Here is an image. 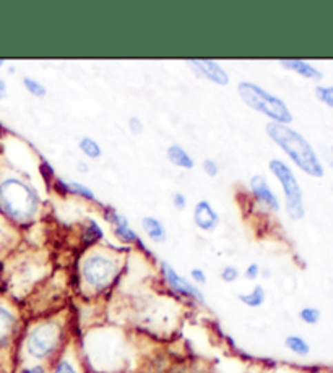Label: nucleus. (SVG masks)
Returning a JSON list of instances; mask_svg holds the SVG:
<instances>
[{
    "label": "nucleus",
    "instance_id": "1",
    "mask_svg": "<svg viewBox=\"0 0 333 373\" xmlns=\"http://www.w3.org/2000/svg\"><path fill=\"white\" fill-rule=\"evenodd\" d=\"M63 325L59 320H48L34 323L26 331L23 339V349L26 357L33 362L51 365L56 359L62 354L63 349Z\"/></svg>",
    "mask_w": 333,
    "mask_h": 373
},
{
    "label": "nucleus",
    "instance_id": "2",
    "mask_svg": "<svg viewBox=\"0 0 333 373\" xmlns=\"http://www.w3.org/2000/svg\"><path fill=\"white\" fill-rule=\"evenodd\" d=\"M267 134L305 174L312 177L323 175V167L319 161L316 151L303 135L290 129L288 125L275 124V122H268Z\"/></svg>",
    "mask_w": 333,
    "mask_h": 373
},
{
    "label": "nucleus",
    "instance_id": "3",
    "mask_svg": "<svg viewBox=\"0 0 333 373\" xmlns=\"http://www.w3.org/2000/svg\"><path fill=\"white\" fill-rule=\"evenodd\" d=\"M0 204L12 220L26 222L38 211L39 198L33 186L20 179H7L0 184Z\"/></svg>",
    "mask_w": 333,
    "mask_h": 373
},
{
    "label": "nucleus",
    "instance_id": "4",
    "mask_svg": "<svg viewBox=\"0 0 333 373\" xmlns=\"http://www.w3.org/2000/svg\"><path fill=\"white\" fill-rule=\"evenodd\" d=\"M237 91L243 101L248 104L250 109L265 114L268 119H272L275 124L288 125L293 122V114L290 112L288 106L283 99L273 96L260 86L243 81L237 85Z\"/></svg>",
    "mask_w": 333,
    "mask_h": 373
},
{
    "label": "nucleus",
    "instance_id": "5",
    "mask_svg": "<svg viewBox=\"0 0 333 373\" xmlns=\"http://www.w3.org/2000/svg\"><path fill=\"white\" fill-rule=\"evenodd\" d=\"M119 275V263L109 255L90 253L81 263V279L93 292H104L111 288Z\"/></svg>",
    "mask_w": 333,
    "mask_h": 373
},
{
    "label": "nucleus",
    "instance_id": "6",
    "mask_svg": "<svg viewBox=\"0 0 333 373\" xmlns=\"http://www.w3.org/2000/svg\"><path fill=\"white\" fill-rule=\"evenodd\" d=\"M272 174L280 180L283 186V192L286 197V213L291 220H301L304 217V203H303V190L298 184V179L293 174V171L290 169L286 162H283L281 159H272L268 162Z\"/></svg>",
    "mask_w": 333,
    "mask_h": 373
},
{
    "label": "nucleus",
    "instance_id": "7",
    "mask_svg": "<svg viewBox=\"0 0 333 373\" xmlns=\"http://www.w3.org/2000/svg\"><path fill=\"white\" fill-rule=\"evenodd\" d=\"M159 271H161V277H163L164 284H166L172 292L179 295V297L192 300V302L205 303V297L199 286L190 283L187 277L181 276L179 273H177L174 268L170 265V263L168 262L159 263Z\"/></svg>",
    "mask_w": 333,
    "mask_h": 373
},
{
    "label": "nucleus",
    "instance_id": "8",
    "mask_svg": "<svg viewBox=\"0 0 333 373\" xmlns=\"http://www.w3.org/2000/svg\"><path fill=\"white\" fill-rule=\"evenodd\" d=\"M20 318L12 307L7 303H0V349L7 348L13 341V336L17 334Z\"/></svg>",
    "mask_w": 333,
    "mask_h": 373
},
{
    "label": "nucleus",
    "instance_id": "9",
    "mask_svg": "<svg viewBox=\"0 0 333 373\" xmlns=\"http://www.w3.org/2000/svg\"><path fill=\"white\" fill-rule=\"evenodd\" d=\"M187 63H189L200 76L210 80L212 83H216L220 86L230 83V75L226 74V70L220 65V63L213 61H189Z\"/></svg>",
    "mask_w": 333,
    "mask_h": 373
},
{
    "label": "nucleus",
    "instance_id": "10",
    "mask_svg": "<svg viewBox=\"0 0 333 373\" xmlns=\"http://www.w3.org/2000/svg\"><path fill=\"white\" fill-rule=\"evenodd\" d=\"M250 190H252L254 197L267 209H270V211H278L280 209V202H278L273 190L268 186L267 179L263 175H254L250 179Z\"/></svg>",
    "mask_w": 333,
    "mask_h": 373
},
{
    "label": "nucleus",
    "instance_id": "11",
    "mask_svg": "<svg viewBox=\"0 0 333 373\" xmlns=\"http://www.w3.org/2000/svg\"><path fill=\"white\" fill-rule=\"evenodd\" d=\"M194 222L199 229L210 232V231L216 229L218 222H220V216H218V213L213 209L212 204L202 200V202H199L197 204H195Z\"/></svg>",
    "mask_w": 333,
    "mask_h": 373
},
{
    "label": "nucleus",
    "instance_id": "12",
    "mask_svg": "<svg viewBox=\"0 0 333 373\" xmlns=\"http://www.w3.org/2000/svg\"><path fill=\"white\" fill-rule=\"evenodd\" d=\"M108 217H109V221L112 222L114 234L117 235L119 240H122V242H125V244L139 242V235H137V232L134 229H132L129 221H127L124 216L119 215V213H116L112 209V211L109 213Z\"/></svg>",
    "mask_w": 333,
    "mask_h": 373
},
{
    "label": "nucleus",
    "instance_id": "13",
    "mask_svg": "<svg viewBox=\"0 0 333 373\" xmlns=\"http://www.w3.org/2000/svg\"><path fill=\"white\" fill-rule=\"evenodd\" d=\"M280 63L288 70H293L296 74L303 75L304 78L309 80H322L323 74L319 68H316L311 63L304 62V61H298V58H285V61H280Z\"/></svg>",
    "mask_w": 333,
    "mask_h": 373
},
{
    "label": "nucleus",
    "instance_id": "14",
    "mask_svg": "<svg viewBox=\"0 0 333 373\" xmlns=\"http://www.w3.org/2000/svg\"><path fill=\"white\" fill-rule=\"evenodd\" d=\"M49 373H86V370L74 356L61 354V356L49 365Z\"/></svg>",
    "mask_w": 333,
    "mask_h": 373
},
{
    "label": "nucleus",
    "instance_id": "15",
    "mask_svg": "<svg viewBox=\"0 0 333 373\" xmlns=\"http://www.w3.org/2000/svg\"><path fill=\"white\" fill-rule=\"evenodd\" d=\"M141 227H143L145 234L148 235V239L153 240V242L163 244L164 240L168 239L166 229H164L163 222L159 220H157V217L145 216L143 220H141Z\"/></svg>",
    "mask_w": 333,
    "mask_h": 373
},
{
    "label": "nucleus",
    "instance_id": "16",
    "mask_svg": "<svg viewBox=\"0 0 333 373\" xmlns=\"http://www.w3.org/2000/svg\"><path fill=\"white\" fill-rule=\"evenodd\" d=\"M166 156L170 159L171 164L182 167V169H192L195 164L190 154L187 153L184 148L179 147V145H171V147L166 149Z\"/></svg>",
    "mask_w": 333,
    "mask_h": 373
},
{
    "label": "nucleus",
    "instance_id": "17",
    "mask_svg": "<svg viewBox=\"0 0 333 373\" xmlns=\"http://www.w3.org/2000/svg\"><path fill=\"white\" fill-rule=\"evenodd\" d=\"M237 299H239L245 307L257 308V307H262L263 303H265L267 292H265V289H263V286H259L257 284V286H255V288H252V290H250V292L237 295Z\"/></svg>",
    "mask_w": 333,
    "mask_h": 373
},
{
    "label": "nucleus",
    "instance_id": "18",
    "mask_svg": "<svg viewBox=\"0 0 333 373\" xmlns=\"http://www.w3.org/2000/svg\"><path fill=\"white\" fill-rule=\"evenodd\" d=\"M285 345L290 352H293L299 357L309 356V352H311V345L307 344V341L296 334L288 336V338L285 339Z\"/></svg>",
    "mask_w": 333,
    "mask_h": 373
},
{
    "label": "nucleus",
    "instance_id": "19",
    "mask_svg": "<svg viewBox=\"0 0 333 373\" xmlns=\"http://www.w3.org/2000/svg\"><path fill=\"white\" fill-rule=\"evenodd\" d=\"M79 147L81 149V153H83L85 156H88L90 159H98L103 153L101 147H99L93 138H90V136H83V138L80 140Z\"/></svg>",
    "mask_w": 333,
    "mask_h": 373
},
{
    "label": "nucleus",
    "instance_id": "20",
    "mask_svg": "<svg viewBox=\"0 0 333 373\" xmlns=\"http://www.w3.org/2000/svg\"><path fill=\"white\" fill-rule=\"evenodd\" d=\"M65 184V189L70 193L79 195V197L88 198V200H94V193L93 190L88 189V186H85L83 184H79V182H63Z\"/></svg>",
    "mask_w": 333,
    "mask_h": 373
},
{
    "label": "nucleus",
    "instance_id": "21",
    "mask_svg": "<svg viewBox=\"0 0 333 373\" xmlns=\"http://www.w3.org/2000/svg\"><path fill=\"white\" fill-rule=\"evenodd\" d=\"M101 237H103V229L98 226V222L93 221V220L86 221V229H85L86 242L93 244V242H97V240H99Z\"/></svg>",
    "mask_w": 333,
    "mask_h": 373
},
{
    "label": "nucleus",
    "instance_id": "22",
    "mask_svg": "<svg viewBox=\"0 0 333 373\" xmlns=\"http://www.w3.org/2000/svg\"><path fill=\"white\" fill-rule=\"evenodd\" d=\"M23 85H25V88L28 89L30 93L33 94V96H36V98H44L46 93H48V91H46V86L44 85H41L39 81L30 78V76H26V78L23 80Z\"/></svg>",
    "mask_w": 333,
    "mask_h": 373
},
{
    "label": "nucleus",
    "instance_id": "23",
    "mask_svg": "<svg viewBox=\"0 0 333 373\" xmlns=\"http://www.w3.org/2000/svg\"><path fill=\"white\" fill-rule=\"evenodd\" d=\"M299 318L307 325H316L321 320V310L314 307H305L299 312Z\"/></svg>",
    "mask_w": 333,
    "mask_h": 373
},
{
    "label": "nucleus",
    "instance_id": "24",
    "mask_svg": "<svg viewBox=\"0 0 333 373\" xmlns=\"http://www.w3.org/2000/svg\"><path fill=\"white\" fill-rule=\"evenodd\" d=\"M316 96L321 99L323 104L333 109V86H317Z\"/></svg>",
    "mask_w": 333,
    "mask_h": 373
},
{
    "label": "nucleus",
    "instance_id": "25",
    "mask_svg": "<svg viewBox=\"0 0 333 373\" xmlns=\"http://www.w3.org/2000/svg\"><path fill=\"white\" fill-rule=\"evenodd\" d=\"M220 277H221L223 283L231 284V283H234V281H237V277H239V270H237L236 266L228 265V266H225L221 270Z\"/></svg>",
    "mask_w": 333,
    "mask_h": 373
},
{
    "label": "nucleus",
    "instance_id": "26",
    "mask_svg": "<svg viewBox=\"0 0 333 373\" xmlns=\"http://www.w3.org/2000/svg\"><path fill=\"white\" fill-rule=\"evenodd\" d=\"M17 373H49V365L39 362L28 363V365H21L18 368Z\"/></svg>",
    "mask_w": 333,
    "mask_h": 373
},
{
    "label": "nucleus",
    "instance_id": "27",
    "mask_svg": "<svg viewBox=\"0 0 333 373\" xmlns=\"http://www.w3.org/2000/svg\"><path fill=\"white\" fill-rule=\"evenodd\" d=\"M202 166H203V171H205V174L210 175V177H216L218 175V164L215 161H213L212 158H208V159H205V161L202 162Z\"/></svg>",
    "mask_w": 333,
    "mask_h": 373
},
{
    "label": "nucleus",
    "instance_id": "28",
    "mask_svg": "<svg viewBox=\"0 0 333 373\" xmlns=\"http://www.w3.org/2000/svg\"><path fill=\"white\" fill-rule=\"evenodd\" d=\"M190 277H192L195 286L207 284V275H205V271L200 270V268H194V270L190 271Z\"/></svg>",
    "mask_w": 333,
    "mask_h": 373
},
{
    "label": "nucleus",
    "instance_id": "29",
    "mask_svg": "<svg viewBox=\"0 0 333 373\" xmlns=\"http://www.w3.org/2000/svg\"><path fill=\"white\" fill-rule=\"evenodd\" d=\"M260 273H262V270H260V266L257 265V263H250V265L245 268L244 275L249 281H255L260 276Z\"/></svg>",
    "mask_w": 333,
    "mask_h": 373
},
{
    "label": "nucleus",
    "instance_id": "30",
    "mask_svg": "<svg viewBox=\"0 0 333 373\" xmlns=\"http://www.w3.org/2000/svg\"><path fill=\"white\" fill-rule=\"evenodd\" d=\"M129 130L134 135H139L143 131V124H141V120L139 119V117H132V119L129 120Z\"/></svg>",
    "mask_w": 333,
    "mask_h": 373
},
{
    "label": "nucleus",
    "instance_id": "31",
    "mask_svg": "<svg viewBox=\"0 0 333 373\" xmlns=\"http://www.w3.org/2000/svg\"><path fill=\"white\" fill-rule=\"evenodd\" d=\"M172 204H174L176 209H184L187 206V198L182 193H176L172 197Z\"/></svg>",
    "mask_w": 333,
    "mask_h": 373
},
{
    "label": "nucleus",
    "instance_id": "32",
    "mask_svg": "<svg viewBox=\"0 0 333 373\" xmlns=\"http://www.w3.org/2000/svg\"><path fill=\"white\" fill-rule=\"evenodd\" d=\"M6 91H7L6 81H3L2 78H0V99H2L3 96H6Z\"/></svg>",
    "mask_w": 333,
    "mask_h": 373
},
{
    "label": "nucleus",
    "instance_id": "33",
    "mask_svg": "<svg viewBox=\"0 0 333 373\" xmlns=\"http://www.w3.org/2000/svg\"><path fill=\"white\" fill-rule=\"evenodd\" d=\"M79 167H80V172H88L90 171L88 164H85V162H79Z\"/></svg>",
    "mask_w": 333,
    "mask_h": 373
},
{
    "label": "nucleus",
    "instance_id": "34",
    "mask_svg": "<svg viewBox=\"0 0 333 373\" xmlns=\"http://www.w3.org/2000/svg\"><path fill=\"white\" fill-rule=\"evenodd\" d=\"M0 65H3V61H0Z\"/></svg>",
    "mask_w": 333,
    "mask_h": 373
},
{
    "label": "nucleus",
    "instance_id": "35",
    "mask_svg": "<svg viewBox=\"0 0 333 373\" xmlns=\"http://www.w3.org/2000/svg\"><path fill=\"white\" fill-rule=\"evenodd\" d=\"M332 149H333V148H332Z\"/></svg>",
    "mask_w": 333,
    "mask_h": 373
}]
</instances>
